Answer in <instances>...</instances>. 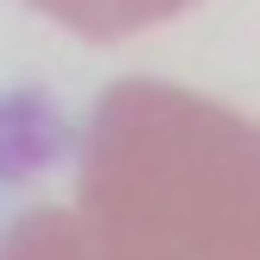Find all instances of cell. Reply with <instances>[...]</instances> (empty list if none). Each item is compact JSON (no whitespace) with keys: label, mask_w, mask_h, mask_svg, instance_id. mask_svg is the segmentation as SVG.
Here are the masks:
<instances>
[{"label":"cell","mask_w":260,"mask_h":260,"mask_svg":"<svg viewBox=\"0 0 260 260\" xmlns=\"http://www.w3.org/2000/svg\"><path fill=\"white\" fill-rule=\"evenodd\" d=\"M0 260H260V121L152 76L108 83L76 197L19 216Z\"/></svg>","instance_id":"obj_1"},{"label":"cell","mask_w":260,"mask_h":260,"mask_svg":"<svg viewBox=\"0 0 260 260\" xmlns=\"http://www.w3.org/2000/svg\"><path fill=\"white\" fill-rule=\"evenodd\" d=\"M45 19L70 25L76 38H95V45H114V38H134V32H152V25L190 13L197 0H32Z\"/></svg>","instance_id":"obj_2"}]
</instances>
